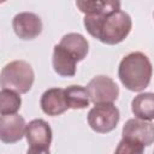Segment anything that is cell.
I'll use <instances>...</instances> for the list:
<instances>
[{
  "label": "cell",
  "mask_w": 154,
  "mask_h": 154,
  "mask_svg": "<svg viewBox=\"0 0 154 154\" xmlns=\"http://www.w3.org/2000/svg\"><path fill=\"white\" fill-rule=\"evenodd\" d=\"M83 24L89 35L111 46L124 41L132 28L131 17L122 10L109 14H87Z\"/></svg>",
  "instance_id": "obj_1"
},
{
  "label": "cell",
  "mask_w": 154,
  "mask_h": 154,
  "mask_svg": "<svg viewBox=\"0 0 154 154\" xmlns=\"http://www.w3.org/2000/svg\"><path fill=\"white\" fill-rule=\"evenodd\" d=\"M153 66L149 58L142 52H132L125 55L118 67V77L122 84L131 91L144 90L152 79Z\"/></svg>",
  "instance_id": "obj_2"
},
{
  "label": "cell",
  "mask_w": 154,
  "mask_h": 154,
  "mask_svg": "<svg viewBox=\"0 0 154 154\" xmlns=\"http://www.w3.org/2000/svg\"><path fill=\"white\" fill-rule=\"evenodd\" d=\"M34 70L31 65L24 60L11 61L1 70V89L12 90L17 94L28 93L34 84Z\"/></svg>",
  "instance_id": "obj_3"
},
{
  "label": "cell",
  "mask_w": 154,
  "mask_h": 154,
  "mask_svg": "<svg viewBox=\"0 0 154 154\" xmlns=\"http://www.w3.org/2000/svg\"><path fill=\"white\" fill-rule=\"evenodd\" d=\"M120 113L113 103L95 105L88 113L87 120L89 126L99 134H107L117 128Z\"/></svg>",
  "instance_id": "obj_4"
},
{
  "label": "cell",
  "mask_w": 154,
  "mask_h": 154,
  "mask_svg": "<svg viewBox=\"0 0 154 154\" xmlns=\"http://www.w3.org/2000/svg\"><path fill=\"white\" fill-rule=\"evenodd\" d=\"M90 102L94 105L113 103L119 96V87L108 76H95L87 85Z\"/></svg>",
  "instance_id": "obj_5"
},
{
  "label": "cell",
  "mask_w": 154,
  "mask_h": 154,
  "mask_svg": "<svg viewBox=\"0 0 154 154\" xmlns=\"http://www.w3.org/2000/svg\"><path fill=\"white\" fill-rule=\"evenodd\" d=\"M12 28L19 38L34 40L42 32V20L32 12H20L13 17Z\"/></svg>",
  "instance_id": "obj_6"
},
{
  "label": "cell",
  "mask_w": 154,
  "mask_h": 154,
  "mask_svg": "<svg viewBox=\"0 0 154 154\" xmlns=\"http://www.w3.org/2000/svg\"><path fill=\"white\" fill-rule=\"evenodd\" d=\"M26 124L19 114H7L0 117V140L4 143H16L25 136Z\"/></svg>",
  "instance_id": "obj_7"
},
{
  "label": "cell",
  "mask_w": 154,
  "mask_h": 154,
  "mask_svg": "<svg viewBox=\"0 0 154 154\" xmlns=\"http://www.w3.org/2000/svg\"><path fill=\"white\" fill-rule=\"evenodd\" d=\"M122 135L123 137L136 140L143 146H150L154 143V124L148 120L131 118L124 124Z\"/></svg>",
  "instance_id": "obj_8"
},
{
  "label": "cell",
  "mask_w": 154,
  "mask_h": 154,
  "mask_svg": "<svg viewBox=\"0 0 154 154\" xmlns=\"http://www.w3.org/2000/svg\"><path fill=\"white\" fill-rule=\"evenodd\" d=\"M52 129L43 119H34L26 124L25 138L30 147L49 149L52 143Z\"/></svg>",
  "instance_id": "obj_9"
},
{
  "label": "cell",
  "mask_w": 154,
  "mask_h": 154,
  "mask_svg": "<svg viewBox=\"0 0 154 154\" xmlns=\"http://www.w3.org/2000/svg\"><path fill=\"white\" fill-rule=\"evenodd\" d=\"M40 106L43 113L55 117L66 112L70 107L67 103L65 89L63 88H49L42 95L40 100Z\"/></svg>",
  "instance_id": "obj_10"
},
{
  "label": "cell",
  "mask_w": 154,
  "mask_h": 154,
  "mask_svg": "<svg viewBox=\"0 0 154 154\" xmlns=\"http://www.w3.org/2000/svg\"><path fill=\"white\" fill-rule=\"evenodd\" d=\"M77 60L59 43L53 48L52 65L54 71L61 77H72L76 75Z\"/></svg>",
  "instance_id": "obj_11"
},
{
  "label": "cell",
  "mask_w": 154,
  "mask_h": 154,
  "mask_svg": "<svg viewBox=\"0 0 154 154\" xmlns=\"http://www.w3.org/2000/svg\"><path fill=\"white\" fill-rule=\"evenodd\" d=\"M59 45L65 48L76 60L77 63L83 60L89 51V43L87 41V38L77 32H70L66 34L61 37Z\"/></svg>",
  "instance_id": "obj_12"
},
{
  "label": "cell",
  "mask_w": 154,
  "mask_h": 154,
  "mask_svg": "<svg viewBox=\"0 0 154 154\" xmlns=\"http://www.w3.org/2000/svg\"><path fill=\"white\" fill-rule=\"evenodd\" d=\"M131 111L142 120L154 119V93H141L131 101Z\"/></svg>",
  "instance_id": "obj_13"
},
{
  "label": "cell",
  "mask_w": 154,
  "mask_h": 154,
  "mask_svg": "<svg viewBox=\"0 0 154 154\" xmlns=\"http://www.w3.org/2000/svg\"><path fill=\"white\" fill-rule=\"evenodd\" d=\"M76 6L81 12L87 14H109L120 10V1L116 0H94V1H85L78 0L76 1Z\"/></svg>",
  "instance_id": "obj_14"
},
{
  "label": "cell",
  "mask_w": 154,
  "mask_h": 154,
  "mask_svg": "<svg viewBox=\"0 0 154 154\" xmlns=\"http://www.w3.org/2000/svg\"><path fill=\"white\" fill-rule=\"evenodd\" d=\"M65 94H66L69 107L72 109H82L88 107L90 103V99L85 87L70 85L65 88Z\"/></svg>",
  "instance_id": "obj_15"
},
{
  "label": "cell",
  "mask_w": 154,
  "mask_h": 154,
  "mask_svg": "<svg viewBox=\"0 0 154 154\" xmlns=\"http://www.w3.org/2000/svg\"><path fill=\"white\" fill-rule=\"evenodd\" d=\"M22 106V99L19 94L12 91L1 89L0 91V113L1 116L7 114H16Z\"/></svg>",
  "instance_id": "obj_16"
},
{
  "label": "cell",
  "mask_w": 154,
  "mask_h": 154,
  "mask_svg": "<svg viewBox=\"0 0 154 154\" xmlns=\"http://www.w3.org/2000/svg\"><path fill=\"white\" fill-rule=\"evenodd\" d=\"M143 153H144V146L141 142L128 137H123L114 150V154H143Z\"/></svg>",
  "instance_id": "obj_17"
},
{
  "label": "cell",
  "mask_w": 154,
  "mask_h": 154,
  "mask_svg": "<svg viewBox=\"0 0 154 154\" xmlns=\"http://www.w3.org/2000/svg\"><path fill=\"white\" fill-rule=\"evenodd\" d=\"M26 154H51L49 149H45V148H34L30 147L26 152Z\"/></svg>",
  "instance_id": "obj_18"
},
{
  "label": "cell",
  "mask_w": 154,
  "mask_h": 154,
  "mask_svg": "<svg viewBox=\"0 0 154 154\" xmlns=\"http://www.w3.org/2000/svg\"><path fill=\"white\" fill-rule=\"evenodd\" d=\"M153 154H154V153H153Z\"/></svg>",
  "instance_id": "obj_19"
},
{
  "label": "cell",
  "mask_w": 154,
  "mask_h": 154,
  "mask_svg": "<svg viewBox=\"0 0 154 154\" xmlns=\"http://www.w3.org/2000/svg\"><path fill=\"white\" fill-rule=\"evenodd\" d=\"M153 16H154V14H153Z\"/></svg>",
  "instance_id": "obj_20"
}]
</instances>
